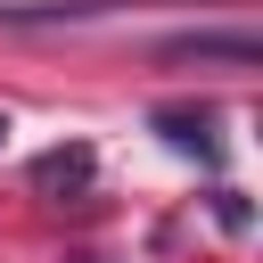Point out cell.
I'll use <instances>...</instances> for the list:
<instances>
[{
    "label": "cell",
    "instance_id": "6da1fadb",
    "mask_svg": "<svg viewBox=\"0 0 263 263\" xmlns=\"http://www.w3.org/2000/svg\"><path fill=\"white\" fill-rule=\"evenodd\" d=\"M156 66H263V41L247 33V25H230V33H181V41H164L156 49Z\"/></svg>",
    "mask_w": 263,
    "mask_h": 263
},
{
    "label": "cell",
    "instance_id": "3957f363",
    "mask_svg": "<svg viewBox=\"0 0 263 263\" xmlns=\"http://www.w3.org/2000/svg\"><path fill=\"white\" fill-rule=\"evenodd\" d=\"M33 181H41V189H66V181H90V148H49V156L33 164Z\"/></svg>",
    "mask_w": 263,
    "mask_h": 263
},
{
    "label": "cell",
    "instance_id": "277c9868",
    "mask_svg": "<svg viewBox=\"0 0 263 263\" xmlns=\"http://www.w3.org/2000/svg\"><path fill=\"white\" fill-rule=\"evenodd\" d=\"M0 140H8V115H0Z\"/></svg>",
    "mask_w": 263,
    "mask_h": 263
},
{
    "label": "cell",
    "instance_id": "7a4b0ae2",
    "mask_svg": "<svg viewBox=\"0 0 263 263\" xmlns=\"http://www.w3.org/2000/svg\"><path fill=\"white\" fill-rule=\"evenodd\" d=\"M156 132H164L173 148H189V156H214V140H205L214 123H205L197 107H164V115H156Z\"/></svg>",
    "mask_w": 263,
    "mask_h": 263
}]
</instances>
